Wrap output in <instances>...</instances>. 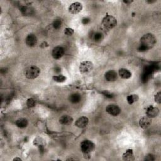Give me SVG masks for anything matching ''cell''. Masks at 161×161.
<instances>
[{
  "label": "cell",
  "mask_w": 161,
  "mask_h": 161,
  "mask_svg": "<svg viewBox=\"0 0 161 161\" xmlns=\"http://www.w3.org/2000/svg\"><path fill=\"white\" fill-rule=\"evenodd\" d=\"M156 42H157V40L153 34L147 33L143 35V37L140 38V45L149 50L154 46Z\"/></svg>",
  "instance_id": "obj_1"
},
{
  "label": "cell",
  "mask_w": 161,
  "mask_h": 161,
  "mask_svg": "<svg viewBox=\"0 0 161 161\" xmlns=\"http://www.w3.org/2000/svg\"><path fill=\"white\" fill-rule=\"evenodd\" d=\"M80 150H81L82 152L83 153L84 155L88 156L89 155V154L91 153L95 149V144L91 142V141L86 140H83V142L80 143Z\"/></svg>",
  "instance_id": "obj_2"
},
{
  "label": "cell",
  "mask_w": 161,
  "mask_h": 161,
  "mask_svg": "<svg viewBox=\"0 0 161 161\" xmlns=\"http://www.w3.org/2000/svg\"><path fill=\"white\" fill-rule=\"evenodd\" d=\"M40 69L36 65H31L25 70V75L28 79H35L39 76Z\"/></svg>",
  "instance_id": "obj_3"
},
{
  "label": "cell",
  "mask_w": 161,
  "mask_h": 161,
  "mask_svg": "<svg viewBox=\"0 0 161 161\" xmlns=\"http://www.w3.org/2000/svg\"><path fill=\"white\" fill-rule=\"evenodd\" d=\"M102 23L104 28L111 30L117 26V20L112 15H107L103 18Z\"/></svg>",
  "instance_id": "obj_4"
},
{
  "label": "cell",
  "mask_w": 161,
  "mask_h": 161,
  "mask_svg": "<svg viewBox=\"0 0 161 161\" xmlns=\"http://www.w3.org/2000/svg\"><path fill=\"white\" fill-rule=\"evenodd\" d=\"M93 69V64L89 60H85L80 64L79 71L82 74H87Z\"/></svg>",
  "instance_id": "obj_5"
},
{
  "label": "cell",
  "mask_w": 161,
  "mask_h": 161,
  "mask_svg": "<svg viewBox=\"0 0 161 161\" xmlns=\"http://www.w3.org/2000/svg\"><path fill=\"white\" fill-rule=\"evenodd\" d=\"M107 112L113 117H117L121 113V109L117 105L115 104H110L108 105L106 108Z\"/></svg>",
  "instance_id": "obj_6"
},
{
  "label": "cell",
  "mask_w": 161,
  "mask_h": 161,
  "mask_svg": "<svg viewBox=\"0 0 161 161\" xmlns=\"http://www.w3.org/2000/svg\"><path fill=\"white\" fill-rule=\"evenodd\" d=\"M83 4L79 2H75L72 3L69 7V12L73 15H77L82 11Z\"/></svg>",
  "instance_id": "obj_7"
},
{
  "label": "cell",
  "mask_w": 161,
  "mask_h": 161,
  "mask_svg": "<svg viewBox=\"0 0 161 161\" xmlns=\"http://www.w3.org/2000/svg\"><path fill=\"white\" fill-rule=\"evenodd\" d=\"M159 114V110L157 107H154L153 106H149L146 109V115L147 117L150 118H154L157 117Z\"/></svg>",
  "instance_id": "obj_8"
},
{
  "label": "cell",
  "mask_w": 161,
  "mask_h": 161,
  "mask_svg": "<svg viewBox=\"0 0 161 161\" xmlns=\"http://www.w3.org/2000/svg\"><path fill=\"white\" fill-rule=\"evenodd\" d=\"M25 43L29 47H35L37 44V38L34 34L30 33L27 35L25 39Z\"/></svg>",
  "instance_id": "obj_9"
},
{
  "label": "cell",
  "mask_w": 161,
  "mask_h": 161,
  "mask_svg": "<svg viewBox=\"0 0 161 161\" xmlns=\"http://www.w3.org/2000/svg\"><path fill=\"white\" fill-rule=\"evenodd\" d=\"M65 53L64 49L60 46L55 47L52 52V56L55 59H59L61 58Z\"/></svg>",
  "instance_id": "obj_10"
},
{
  "label": "cell",
  "mask_w": 161,
  "mask_h": 161,
  "mask_svg": "<svg viewBox=\"0 0 161 161\" xmlns=\"http://www.w3.org/2000/svg\"><path fill=\"white\" fill-rule=\"evenodd\" d=\"M118 75L117 73L114 70H110L104 74V78L105 79L109 82L115 81L117 79Z\"/></svg>",
  "instance_id": "obj_11"
},
{
  "label": "cell",
  "mask_w": 161,
  "mask_h": 161,
  "mask_svg": "<svg viewBox=\"0 0 161 161\" xmlns=\"http://www.w3.org/2000/svg\"><path fill=\"white\" fill-rule=\"evenodd\" d=\"M89 123V119L86 117H81L79 118L75 122V125L80 128H85Z\"/></svg>",
  "instance_id": "obj_12"
},
{
  "label": "cell",
  "mask_w": 161,
  "mask_h": 161,
  "mask_svg": "<svg viewBox=\"0 0 161 161\" xmlns=\"http://www.w3.org/2000/svg\"><path fill=\"white\" fill-rule=\"evenodd\" d=\"M152 123V121H151V118H149L147 116L141 118L139 120V125L140 127L143 129H147L148 128L150 125Z\"/></svg>",
  "instance_id": "obj_13"
},
{
  "label": "cell",
  "mask_w": 161,
  "mask_h": 161,
  "mask_svg": "<svg viewBox=\"0 0 161 161\" xmlns=\"http://www.w3.org/2000/svg\"><path fill=\"white\" fill-rule=\"evenodd\" d=\"M122 159L125 161H133L135 160V156L132 149H128L123 154Z\"/></svg>",
  "instance_id": "obj_14"
},
{
  "label": "cell",
  "mask_w": 161,
  "mask_h": 161,
  "mask_svg": "<svg viewBox=\"0 0 161 161\" xmlns=\"http://www.w3.org/2000/svg\"><path fill=\"white\" fill-rule=\"evenodd\" d=\"M73 122V118L69 115H63L59 118V123L62 125H69Z\"/></svg>",
  "instance_id": "obj_15"
},
{
  "label": "cell",
  "mask_w": 161,
  "mask_h": 161,
  "mask_svg": "<svg viewBox=\"0 0 161 161\" xmlns=\"http://www.w3.org/2000/svg\"><path fill=\"white\" fill-rule=\"evenodd\" d=\"M119 75L121 77V78L128 79L132 77V73H131L129 70L127 69L122 68L119 70L118 71Z\"/></svg>",
  "instance_id": "obj_16"
},
{
  "label": "cell",
  "mask_w": 161,
  "mask_h": 161,
  "mask_svg": "<svg viewBox=\"0 0 161 161\" xmlns=\"http://www.w3.org/2000/svg\"><path fill=\"white\" fill-rule=\"evenodd\" d=\"M15 125H16L19 128H25L27 127L28 125V122L27 119L25 118H21L18 119L16 122H15Z\"/></svg>",
  "instance_id": "obj_17"
},
{
  "label": "cell",
  "mask_w": 161,
  "mask_h": 161,
  "mask_svg": "<svg viewBox=\"0 0 161 161\" xmlns=\"http://www.w3.org/2000/svg\"><path fill=\"white\" fill-rule=\"evenodd\" d=\"M139 97L137 94H131L128 96L127 97V102L129 104H132L135 102H137L139 100Z\"/></svg>",
  "instance_id": "obj_18"
},
{
  "label": "cell",
  "mask_w": 161,
  "mask_h": 161,
  "mask_svg": "<svg viewBox=\"0 0 161 161\" xmlns=\"http://www.w3.org/2000/svg\"><path fill=\"white\" fill-rule=\"evenodd\" d=\"M53 80H54L55 82L56 83H64L65 82V80H66L67 78L65 76L63 75H54L52 77Z\"/></svg>",
  "instance_id": "obj_19"
},
{
  "label": "cell",
  "mask_w": 161,
  "mask_h": 161,
  "mask_svg": "<svg viewBox=\"0 0 161 161\" xmlns=\"http://www.w3.org/2000/svg\"><path fill=\"white\" fill-rule=\"evenodd\" d=\"M34 145H37L40 148H43L44 147L45 142L44 140L41 138H37L34 140Z\"/></svg>",
  "instance_id": "obj_20"
},
{
  "label": "cell",
  "mask_w": 161,
  "mask_h": 161,
  "mask_svg": "<svg viewBox=\"0 0 161 161\" xmlns=\"http://www.w3.org/2000/svg\"><path fill=\"white\" fill-rule=\"evenodd\" d=\"M69 99L72 103H78L80 99V96L78 94H73L70 96Z\"/></svg>",
  "instance_id": "obj_21"
},
{
  "label": "cell",
  "mask_w": 161,
  "mask_h": 161,
  "mask_svg": "<svg viewBox=\"0 0 161 161\" xmlns=\"http://www.w3.org/2000/svg\"><path fill=\"white\" fill-rule=\"evenodd\" d=\"M62 26V22L60 20H54V22H53V27L56 29L59 30L60 28H61Z\"/></svg>",
  "instance_id": "obj_22"
},
{
  "label": "cell",
  "mask_w": 161,
  "mask_h": 161,
  "mask_svg": "<svg viewBox=\"0 0 161 161\" xmlns=\"http://www.w3.org/2000/svg\"><path fill=\"white\" fill-rule=\"evenodd\" d=\"M27 105L28 108L34 107L35 105V101L33 98H29L27 101Z\"/></svg>",
  "instance_id": "obj_23"
},
{
  "label": "cell",
  "mask_w": 161,
  "mask_h": 161,
  "mask_svg": "<svg viewBox=\"0 0 161 161\" xmlns=\"http://www.w3.org/2000/svg\"><path fill=\"white\" fill-rule=\"evenodd\" d=\"M64 33L68 36H71L74 33V30L72 28H66L64 30Z\"/></svg>",
  "instance_id": "obj_24"
},
{
  "label": "cell",
  "mask_w": 161,
  "mask_h": 161,
  "mask_svg": "<svg viewBox=\"0 0 161 161\" xmlns=\"http://www.w3.org/2000/svg\"><path fill=\"white\" fill-rule=\"evenodd\" d=\"M154 100L158 104L161 103V93L160 91L154 96Z\"/></svg>",
  "instance_id": "obj_25"
},
{
  "label": "cell",
  "mask_w": 161,
  "mask_h": 161,
  "mask_svg": "<svg viewBox=\"0 0 161 161\" xmlns=\"http://www.w3.org/2000/svg\"><path fill=\"white\" fill-rule=\"evenodd\" d=\"M94 39L96 41H101L103 39V35L99 32L96 33L94 35Z\"/></svg>",
  "instance_id": "obj_26"
},
{
  "label": "cell",
  "mask_w": 161,
  "mask_h": 161,
  "mask_svg": "<svg viewBox=\"0 0 161 161\" xmlns=\"http://www.w3.org/2000/svg\"><path fill=\"white\" fill-rule=\"evenodd\" d=\"M90 22V20L88 18H84L82 20V23L84 25H87Z\"/></svg>",
  "instance_id": "obj_27"
},
{
  "label": "cell",
  "mask_w": 161,
  "mask_h": 161,
  "mask_svg": "<svg viewBox=\"0 0 161 161\" xmlns=\"http://www.w3.org/2000/svg\"><path fill=\"white\" fill-rule=\"evenodd\" d=\"M102 93L105 96H108L110 98L112 97V93H110V92H108V91H104Z\"/></svg>",
  "instance_id": "obj_28"
},
{
  "label": "cell",
  "mask_w": 161,
  "mask_h": 161,
  "mask_svg": "<svg viewBox=\"0 0 161 161\" xmlns=\"http://www.w3.org/2000/svg\"><path fill=\"white\" fill-rule=\"evenodd\" d=\"M153 157H154V156H152V155L147 156V157H145V160H154V158H152Z\"/></svg>",
  "instance_id": "obj_29"
},
{
  "label": "cell",
  "mask_w": 161,
  "mask_h": 161,
  "mask_svg": "<svg viewBox=\"0 0 161 161\" xmlns=\"http://www.w3.org/2000/svg\"><path fill=\"white\" fill-rule=\"evenodd\" d=\"M13 160H14V161H16V160L21 161V160H22V159H21V158H20V157H15V158H14V159H13Z\"/></svg>",
  "instance_id": "obj_30"
},
{
  "label": "cell",
  "mask_w": 161,
  "mask_h": 161,
  "mask_svg": "<svg viewBox=\"0 0 161 161\" xmlns=\"http://www.w3.org/2000/svg\"><path fill=\"white\" fill-rule=\"evenodd\" d=\"M123 2H124L125 4H128V3H132V1H123Z\"/></svg>",
  "instance_id": "obj_31"
},
{
  "label": "cell",
  "mask_w": 161,
  "mask_h": 161,
  "mask_svg": "<svg viewBox=\"0 0 161 161\" xmlns=\"http://www.w3.org/2000/svg\"><path fill=\"white\" fill-rule=\"evenodd\" d=\"M155 1H147V3H155Z\"/></svg>",
  "instance_id": "obj_32"
}]
</instances>
